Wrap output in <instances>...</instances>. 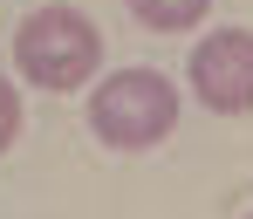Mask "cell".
<instances>
[{
	"label": "cell",
	"instance_id": "obj_1",
	"mask_svg": "<svg viewBox=\"0 0 253 219\" xmlns=\"http://www.w3.org/2000/svg\"><path fill=\"white\" fill-rule=\"evenodd\" d=\"M14 69H21V83L48 89V96H69V89L96 83L103 35H96V21H89L83 7L48 0V7H35V14L14 28Z\"/></svg>",
	"mask_w": 253,
	"mask_h": 219
},
{
	"label": "cell",
	"instance_id": "obj_2",
	"mask_svg": "<svg viewBox=\"0 0 253 219\" xmlns=\"http://www.w3.org/2000/svg\"><path fill=\"white\" fill-rule=\"evenodd\" d=\"M178 131V83L158 69H110L89 89V137L110 151H151Z\"/></svg>",
	"mask_w": 253,
	"mask_h": 219
},
{
	"label": "cell",
	"instance_id": "obj_3",
	"mask_svg": "<svg viewBox=\"0 0 253 219\" xmlns=\"http://www.w3.org/2000/svg\"><path fill=\"white\" fill-rule=\"evenodd\" d=\"M185 83L219 117L253 110V28H212V35H199L192 55H185Z\"/></svg>",
	"mask_w": 253,
	"mask_h": 219
},
{
	"label": "cell",
	"instance_id": "obj_4",
	"mask_svg": "<svg viewBox=\"0 0 253 219\" xmlns=\"http://www.w3.org/2000/svg\"><path fill=\"white\" fill-rule=\"evenodd\" d=\"M130 14H137V28H151V35H185V28H199L212 14V0H124Z\"/></svg>",
	"mask_w": 253,
	"mask_h": 219
},
{
	"label": "cell",
	"instance_id": "obj_5",
	"mask_svg": "<svg viewBox=\"0 0 253 219\" xmlns=\"http://www.w3.org/2000/svg\"><path fill=\"white\" fill-rule=\"evenodd\" d=\"M14 137H21V89L0 76V151H7Z\"/></svg>",
	"mask_w": 253,
	"mask_h": 219
},
{
	"label": "cell",
	"instance_id": "obj_6",
	"mask_svg": "<svg viewBox=\"0 0 253 219\" xmlns=\"http://www.w3.org/2000/svg\"><path fill=\"white\" fill-rule=\"evenodd\" d=\"M247 219H253V213H247Z\"/></svg>",
	"mask_w": 253,
	"mask_h": 219
}]
</instances>
